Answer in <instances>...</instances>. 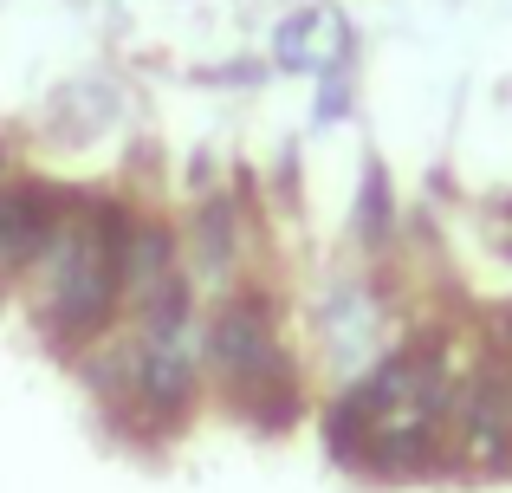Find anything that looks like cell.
Masks as SVG:
<instances>
[{
    "label": "cell",
    "instance_id": "obj_1",
    "mask_svg": "<svg viewBox=\"0 0 512 493\" xmlns=\"http://www.w3.org/2000/svg\"><path fill=\"white\" fill-rule=\"evenodd\" d=\"M208 364L240 396H260L266 383H286V364H279V344H273V305L253 299V292L227 299L208 325Z\"/></svg>",
    "mask_w": 512,
    "mask_h": 493
},
{
    "label": "cell",
    "instance_id": "obj_2",
    "mask_svg": "<svg viewBox=\"0 0 512 493\" xmlns=\"http://www.w3.org/2000/svg\"><path fill=\"white\" fill-rule=\"evenodd\" d=\"M65 221V195L39 182H0V273H26Z\"/></svg>",
    "mask_w": 512,
    "mask_h": 493
},
{
    "label": "cell",
    "instance_id": "obj_3",
    "mask_svg": "<svg viewBox=\"0 0 512 493\" xmlns=\"http://www.w3.org/2000/svg\"><path fill=\"white\" fill-rule=\"evenodd\" d=\"M273 59L286 65V72H331V65H350V20L338 7H299L273 33Z\"/></svg>",
    "mask_w": 512,
    "mask_h": 493
},
{
    "label": "cell",
    "instance_id": "obj_4",
    "mask_svg": "<svg viewBox=\"0 0 512 493\" xmlns=\"http://www.w3.org/2000/svg\"><path fill=\"white\" fill-rule=\"evenodd\" d=\"M130 383H137V396L150 409H182L188 403V390H195V370H188V357H182V338H169V344H143L137 357H130Z\"/></svg>",
    "mask_w": 512,
    "mask_h": 493
},
{
    "label": "cell",
    "instance_id": "obj_5",
    "mask_svg": "<svg viewBox=\"0 0 512 493\" xmlns=\"http://www.w3.org/2000/svg\"><path fill=\"white\" fill-rule=\"evenodd\" d=\"M169 273H175V234L163 221H137L130 241H124V292H143V299H150Z\"/></svg>",
    "mask_w": 512,
    "mask_h": 493
},
{
    "label": "cell",
    "instance_id": "obj_6",
    "mask_svg": "<svg viewBox=\"0 0 512 493\" xmlns=\"http://www.w3.org/2000/svg\"><path fill=\"white\" fill-rule=\"evenodd\" d=\"M389 176H383V163H363V195H357V234L363 241H389Z\"/></svg>",
    "mask_w": 512,
    "mask_h": 493
},
{
    "label": "cell",
    "instance_id": "obj_7",
    "mask_svg": "<svg viewBox=\"0 0 512 493\" xmlns=\"http://www.w3.org/2000/svg\"><path fill=\"white\" fill-rule=\"evenodd\" d=\"M195 241H201V260L208 266H227V253H234V215L227 208H201Z\"/></svg>",
    "mask_w": 512,
    "mask_h": 493
},
{
    "label": "cell",
    "instance_id": "obj_8",
    "mask_svg": "<svg viewBox=\"0 0 512 493\" xmlns=\"http://www.w3.org/2000/svg\"><path fill=\"white\" fill-rule=\"evenodd\" d=\"M350 111V65H331L318 72V124H338Z\"/></svg>",
    "mask_w": 512,
    "mask_h": 493
},
{
    "label": "cell",
    "instance_id": "obj_9",
    "mask_svg": "<svg viewBox=\"0 0 512 493\" xmlns=\"http://www.w3.org/2000/svg\"><path fill=\"white\" fill-rule=\"evenodd\" d=\"M500 338H506V344H512V312H506V318H500Z\"/></svg>",
    "mask_w": 512,
    "mask_h": 493
},
{
    "label": "cell",
    "instance_id": "obj_10",
    "mask_svg": "<svg viewBox=\"0 0 512 493\" xmlns=\"http://www.w3.org/2000/svg\"><path fill=\"white\" fill-rule=\"evenodd\" d=\"M0 176H7V150H0Z\"/></svg>",
    "mask_w": 512,
    "mask_h": 493
}]
</instances>
